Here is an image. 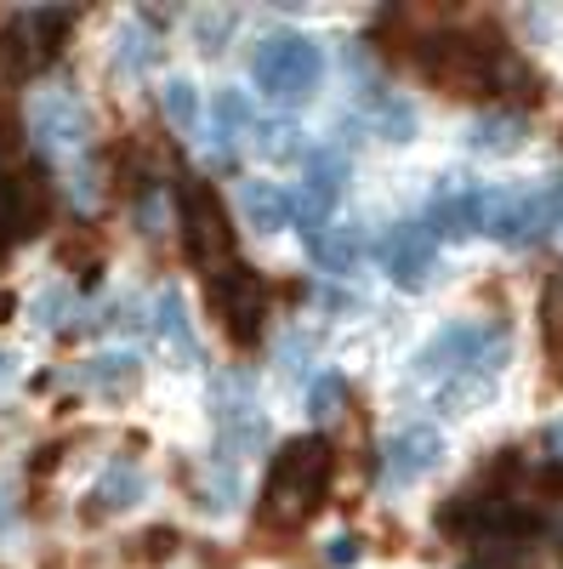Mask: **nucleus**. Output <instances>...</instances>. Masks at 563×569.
I'll return each mask as SVG.
<instances>
[{"instance_id":"nucleus-1","label":"nucleus","mask_w":563,"mask_h":569,"mask_svg":"<svg viewBox=\"0 0 563 569\" xmlns=\"http://www.w3.org/2000/svg\"><path fill=\"white\" fill-rule=\"evenodd\" d=\"M331 445L319 433H302L279 450L273 472H268V490H262V525H279V530H296L319 512L324 490H331Z\"/></svg>"},{"instance_id":"nucleus-2","label":"nucleus","mask_w":563,"mask_h":569,"mask_svg":"<svg viewBox=\"0 0 563 569\" xmlns=\"http://www.w3.org/2000/svg\"><path fill=\"white\" fill-rule=\"evenodd\" d=\"M506 63L512 58L501 46H484L473 34H439V40H428V52H421L428 80L439 91H450V98H490L506 74Z\"/></svg>"},{"instance_id":"nucleus-3","label":"nucleus","mask_w":563,"mask_h":569,"mask_svg":"<svg viewBox=\"0 0 563 569\" xmlns=\"http://www.w3.org/2000/svg\"><path fill=\"white\" fill-rule=\"evenodd\" d=\"M177 217H182V251L194 268L222 273L233 268V217L217 200V188L205 177H182L177 188Z\"/></svg>"},{"instance_id":"nucleus-4","label":"nucleus","mask_w":563,"mask_h":569,"mask_svg":"<svg viewBox=\"0 0 563 569\" xmlns=\"http://www.w3.org/2000/svg\"><path fill=\"white\" fill-rule=\"evenodd\" d=\"M251 74H257V86L268 91V98L302 103L308 91L319 86V74H324V52H319V40H308V34H296V29H279V34H268V40L257 46Z\"/></svg>"},{"instance_id":"nucleus-5","label":"nucleus","mask_w":563,"mask_h":569,"mask_svg":"<svg viewBox=\"0 0 563 569\" xmlns=\"http://www.w3.org/2000/svg\"><path fill=\"white\" fill-rule=\"evenodd\" d=\"M506 359V330L501 325H450L415 353V376H495Z\"/></svg>"},{"instance_id":"nucleus-6","label":"nucleus","mask_w":563,"mask_h":569,"mask_svg":"<svg viewBox=\"0 0 563 569\" xmlns=\"http://www.w3.org/2000/svg\"><path fill=\"white\" fill-rule=\"evenodd\" d=\"M211 313L222 319L228 342L257 348L262 330H268V279L257 268H245V262L211 273Z\"/></svg>"},{"instance_id":"nucleus-7","label":"nucleus","mask_w":563,"mask_h":569,"mask_svg":"<svg viewBox=\"0 0 563 569\" xmlns=\"http://www.w3.org/2000/svg\"><path fill=\"white\" fill-rule=\"evenodd\" d=\"M69 12H18L0 23V69L29 74L40 63H52L63 52V34H69Z\"/></svg>"},{"instance_id":"nucleus-8","label":"nucleus","mask_w":563,"mask_h":569,"mask_svg":"<svg viewBox=\"0 0 563 569\" xmlns=\"http://www.w3.org/2000/svg\"><path fill=\"white\" fill-rule=\"evenodd\" d=\"M479 233H490V240H501V246H535L546 233L541 188H484Z\"/></svg>"},{"instance_id":"nucleus-9","label":"nucleus","mask_w":563,"mask_h":569,"mask_svg":"<svg viewBox=\"0 0 563 569\" xmlns=\"http://www.w3.org/2000/svg\"><path fill=\"white\" fill-rule=\"evenodd\" d=\"M342 182H348V154L336 149V142H324V149L308 154V182L291 194L302 233H319V228H324V217H331L336 200H342Z\"/></svg>"},{"instance_id":"nucleus-10","label":"nucleus","mask_w":563,"mask_h":569,"mask_svg":"<svg viewBox=\"0 0 563 569\" xmlns=\"http://www.w3.org/2000/svg\"><path fill=\"white\" fill-rule=\"evenodd\" d=\"M29 131L46 154H80L91 137V120H86V103L74 91H40L29 109Z\"/></svg>"},{"instance_id":"nucleus-11","label":"nucleus","mask_w":563,"mask_h":569,"mask_svg":"<svg viewBox=\"0 0 563 569\" xmlns=\"http://www.w3.org/2000/svg\"><path fill=\"white\" fill-rule=\"evenodd\" d=\"M444 461V433L433 421H404L399 433L382 445V472L393 485H415V479H428V472Z\"/></svg>"},{"instance_id":"nucleus-12","label":"nucleus","mask_w":563,"mask_h":569,"mask_svg":"<svg viewBox=\"0 0 563 569\" xmlns=\"http://www.w3.org/2000/svg\"><path fill=\"white\" fill-rule=\"evenodd\" d=\"M375 251H382V268L393 273L399 291H421V284L433 279V268H439V240L421 222H399Z\"/></svg>"},{"instance_id":"nucleus-13","label":"nucleus","mask_w":563,"mask_h":569,"mask_svg":"<svg viewBox=\"0 0 563 569\" xmlns=\"http://www.w3.org/2000/svg\"><path fill=\"white\" fill-rule=\"evenodd\" d=\"M479 217H484V188L466 182V177H444L428 217H421V228H428L433 240H466V233H479Z\"/></svg>"},{"instance_id":"nucleus-14","label":"nucleus","mask_w":563,"mask_h":569,"mask_svg":"<svg viewBox=\"0 0 563 569\" xmlns=\"http://www.w3.org/2000/svg\"><path fill=\"white\" fill-rule=\"evenodd\" d=\"M240 217H245V228H257V233H279V228L296 222V200H291V188L251 177V182H240Z\"/></svg>"},{"instance_id":"nucleus-15","label":"nucleus","mask_w":563,"mask_h":569,"mask_svg":"<svg viewBox=\"0 0 563 569\" xmlns=\"http://www.w3.org/2000/svg\"><path fill=\"white\" fill-rule=\"evenodd\" d=\"M131 501H143V472H137L131 461H109L103 479L91 485V496H86V518H114Z\"/></svg>"},{"instance_id":"nucleus-16","label":"nucleus","mask_w":563,"mask_h":569,"mask_svg":"<svg viewBox=\"0 0 563 569\" xmlns=\"http://www.w3.org/2000/svg\"><path fill=\"white\" fill-rule=\"evenodd\" d=\"M364 240H359V228H324V233H308V257L324 268V273H348L359 262Z\"/></svg>"},{"instance_id":"nucleus-17","label":"nucleus","mask_w":563,"mask_h":569,"mask_svg":"<svg viewBox=\"0 0 563 569\" xmlns=\"http://www.w3.org/2000/svg\"><path fill=\"white\" fill-rule=\"evenodd\" d=\"M364 120L388 142H410L415 137V109L404 98H393V91H364Z\"/></svg>"},{"instance_id":"nucleus-18","label":"nucleus","mask_w":563,"mask_h":569,"mask_svg":"<svg viewBox=\"0 0 563 569\" xmlns=\"http://www.w3.org/2000/svg\"><path fill=\"white\" fill-rule=\"evenodd\" d=\"M233 501H240V461H228V456L205 461V472H200V507L205 512H228Z\"/></svg>"},{"instance_id":"nucleus-19","label":"nucleus","mask_w":563,"mask_h":569,"mask_svg":"<svg viewBox=\"0 0 563 569\" xmlns=\"http://www.w3.org/2000/svg\"><path fill=\"white\" fill-rule=\"evenodd\" d=\"M466 142H473L479 154H512L524 142V120L519 114H484L473 131H466Z\"/></svg>"},{"instance_id":"nucleus-20","label":"nucleus","mask_w":563,"mask_h":569,"mask_svg":"<svg viewBox=\"0 0 563 569\" xmlns=\"http://www.w3.org/2000/svg\"><path fill=\"white\" fill-rule=\"evenodd\" d=\"M160 337H165L182 359H200V342H194V325H188L182 291H160Z\"/></svg>"},{"instance_id":"nucleus-21","label":"nucleus","mask_w":563,"mask_h":569,"mask_svg":"<svg viewBox=\"0 0 563 569\" xmlns=\"http://www.w3.org/2000/svg\"><path fill=\"white\" fill-rule=\"evenodd\" d=\"M160 109H165V120H171V131H200V86L194 80H165V91H160Z\"/></svg>"},{"instance_id":"nucleus-22","label":"nucleus","mask_w":563,"mask_h":569,"mask_svg":"<svg viewBox=\"0 0 563 569\" xmlns=\"http://www.w3.org/2000/svg\"><path fill=\"white\" fill-rule=\"evenodd\" d=\"M211 131L222 137V149H228L233 137L257 131V114H251V98H245V91H222V98H217V114H211Z\"/></svg>"},{"instance_id":"nucleus-23","label":"nucleus","mask_w":563,"mask_h":569,"mask_svg":"<svg viewBox=\"0 0 563 569\" xmlns=\"http://www.w3.org/2000/svg\"><path fill=\"white\" fill-rule=\"evenodd\" d=\"M137 353H103V359H91V370H86V382L98 388V393H120V388H131L137 382Z\"/></svg>"},{"instance_id":"nucleus-24","label":"nucleus","mask_w":563,"mask_h":569,"mask_svg":"<svg viewBox=\"0 0 563 569\" xmlns=\"http://www.w3.org/2000/svg\"><path fill=\"white\" fill-rule=\"evenodd\" d=\"M541 337H546V353L563 359V273H552L541 291Z\"/></svg>"},{"instance_id":"nucleus-25","label":"nucleus","mask_w":563,"mask_h":569,"mask_svg":"<svg viewBox=\"0 0 563 569\" xmlns=\"http://www.w3.org/2000/svg\"><path fill=\"white\" fill-rule=\"evenodd\" d=\"M257 149H262L268 160H296V154H302L296 120H268V126H257Z\"/></svg>"},{"instance_id":"nucleus-26","label":"nucleus","mask_w":563,"mask_h":569,"mask_svg":"<svg viewBox=\"0 0 563 569\" xmlns=\"http://www.w3.org/2000/svg\"><path fill=\"white\" fill-rule=\"evenodd\" d=\"M342 405H348V382H342L336 370H324L319 382L308 388V410H313V421H336Z\"/></svg>"},{"instance_id":"nucleus-27","label":"nucleus","mask_w":563,"mask_h":569,"mask_svg":"<svg viewBox=\"0 0 563 569\" xmlns=\"http://www.w3.org/2000/svg\"><path fill=\"white\" fill-rule=\"evenodd\" d=\"M120 46H125V52H120V69H131V74H143V69H154V63H160V46H154V34H143L137 23L120 34Z\"/></svg>"},{"instance_id":"nucleus-28","label":"nucleus","mask_w":563,"mask_h":569,"mask_svg":"<svg viewBox=\"0 0 563 569\" xmlns=\"http://www.w3.org/2000/svg\"><path fill=\"white\" fill-rule=\"evenodd\" d=\"M541 206H546V228H563V171H557V177H546Z\"/></svg>"},{"instance_id":"nucleus-29","label":"nucleus","mask_w":563,"mask_h":569,"mask_svg":"<svg viewBox=\"0 0 563 569\" xmlns=\"http://www.w3.org/2000/svg\"><path fill=\"white\" fill-rule=\"evenodd\" d=\"M137 547H143L149 558H171V552H177V530H149Z\"/></svg>"},{"instance_id":"nucleus-30","label":"nucleus","mask_w":563,"mask_h":569,"mask_svg":"<svg viewBox=\"0 0 563 569\" xmlns=\"http://www.w3.org/2000/svg\"><path fill=\"white\" fill-rule=\"evenodd\" d=\"M58 313H69V291H46L40 297V325H63Z\"/></svg>"},{"instance_id":"nucleus-31","label":"nucleus","mask_w":563,"mask_h":569,"mask_svg":"<svg viewBox=\"0 0 563 569\" xmlns=\"http://www.w3.org/2000/svg\"><path fill=\"white\" fill-rule=\"evenodd\" d=\"M324 558H331L336 569H348V563L359 558V541H353V536H336V541H331V552H324Z\"/></svg>"},{"instance_id":"nucleus-32","label":"nucleus","mask_w":563,"mask_h":569,"mask_svg":"<svg viewBox=\"0 0 563 569\" xmlns=\"http://www.w3.org/2000/svg\"><path fill=\"white\" fill-rule=\"evenodd\" d=\"M12 518H18V507H12V496H7V490H0V530H7Z\"/></svg>"},{"instance_id":"nucleus-33","label":"nucleus","mask_w":563,"mask_h":569,"mask_svg":"<svg viewBox=\"0 0 563 569\" xmlns=\"http://www.w3.org/2000/svg\"><path fill=\"white\" fill-rule=\"evenodd\" d=\"M12 365H18L12 353H0V382H12Z\"/></svg>"},{"instance_id":"nucleus-34","label":"nucleus","mask_w":563,"mask_h":569,"mask_svg":"<svg viewBox=\"0 0 563 569\" xmlns=\"http://www.w3.org/2000/svg\"><path fill=\"white\" fill-rule=\"evenodd\" d=\"M7 313H12V297H0V325H7Z\"/></svg>"}]
</instances>
